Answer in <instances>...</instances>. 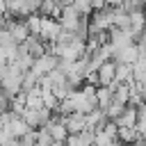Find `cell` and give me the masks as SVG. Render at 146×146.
<instances>
[{
  "label": "cell",
  "mask_w": 146,
  "mask_h": 146,
  "mask_svg": "<svg viewBox=\"0 0 146 146\" xmlns=\"http://www.w3.org/2000/svg\"><path fill=\"white\" fill-rule=\"evenodd\" d=\"M139 137H141V135H139L137 128H119V137H116V139H119L121 144H125V146H132Z\"/></svg>",
  "instance_id": "obj_9"
},
{
  "label": "cell",
  "mask_w": 146,
  "mask_h": 146,
  "mask_svg": "<svg viewBox=\"0 0 146 146\" xmlns=\"http://www.w3.org/2000/svg\"><path fill=\"white\" fill-rule=\"evenodd\" d=\"M137 121H139L137 107H130V105H128V107H125V112H123L114 123H116L119 128H135V125H137Z\"/></svg>",
  "instance_id": "obj_7"
},
{
  "label": "cell",
  "mask_w": 146,
  "mask_h": 146,
  "mask_svg": "<svg viewBox=\"0 0 146 146\" xmlns=\"http://www.w3.org/2000/svg\"><path fill=\"white\" fill-rule=\"evenodd\" d=\"M116 82H119V84H135L132 66H128V64H116Z\"/></svg>",
  "instance_id": "obj_8"
},
{
  "label": "cell",
  "mask_w": 146,
  "mask_h": 146,
  "mask_svg": "<svg viewBox=\"0 0 146 146\" xmlns=\"http://www.w3.org/2000/svg\"><path fill=\"white\" fill-rule=\"evenodd\" d=\"M73 5L82 16H91L94 14V0H73Z\"/></svg>",
  "instance_id": "obj_12"
},
{
  "label": "cell",
  "mask_w": 146,
  "mask_h": 146,
  "mask_svg": "<svg viewBox=\"0 0 146 146\" xmlns=\"http://www.w3.org/2000/svg\"><path fill=\"white\" fill-rule=\"evenodd\" d=\"M0 16H7V0H0Z\"/></svg>",
  "instance_id": "obj_16"
},
{
  "label": "cell",
  "mask_w": 146,
  "mask_h": 146,
  "mask_svg": "<svg viewBox=\"0 0 146 146\" xmlns=\"http://www.w3.org/2000/svg\"><path fill=\"white\" fill-rule=\"evenodd\" d=\"M9 46H18V43L11 39L9 30H7V27H2V30H0V48H9Z\"/></svg>",
  "instance_id": "obj_14"
},
{
  "label": "cell",
  "mask_w": 146,
  "mask_h": 146,
  "mask_svg": "<svg viewBox=\"0 0 146 146\" xmlns=\"http://www.w3.org/2000/svg\"><path fill=\"white\" fill-rule=\"evenodd\" d=\"M64 125L68 130V135H80L87 130V114H71V116H64Z\"/></svg>",
  "instance_id": "obj_4"
},
{
  "label": "cell",
  "mask_w": 146,
  "mask_h": 146,
  "mask_svg": "<svg viewBox=\"0 0 146 146\" xmlns=\"http://www.w3.org/2000/svg\"><path fill=\"white\" fill-rule=\"evenodd\" d=\"M5 130H7V132H9L11 137H14V139H21V137H25V135H27V132H30L32 128H30V125L25 123V119H23V116H14V119L9 121V125H7Z\"/></svg>",
  "instance_id": "obj_6"
},
{
  "label": "cell",
  "mask_w": 146,
  "mask_h": 146,
  "mask_svg": "<svg viewBox=\"0 0 146 146\" xmlns=\"http://www.w3.org/2000/svg\"><path fill=\"white\" fill-rule=\"evenodd\" d=\"M34 146H41V144H34Z\"/></svg>",
  "instance_id": "obj_17"
},
{
  "label": "cell",
  "mask_w": 146,
  "mask_h": 146,
  "mask_svg": "<svg viewBox=\"0 0 146 146\" xmlns=\"http://www.w3.org/2000/svg\"><path fill=\"white\" fill-rule=\"evenodd\" d=\"M36 144H41V146H52L55 141H52V137H50V132H48L46 128H39V130H36Z\"/></svg>",
  "instance_id": "obj_13"
},
{
  "label": "cell",
  "mask_w": 146,
  "mask_h": 146,
  "mask_svg": "<svg viewBox=\"0 0 146 146\" xmlns=\"http://www.w3.org/2000/svg\"><path fill=\"white\" fill-rule=\"evenodd\" d=\"M125 107H128V105H123V103H119V100H112V103H110V107H107V110H103V112L107 114V119H110V121H116V119L125 112Z\"/></svg>",
  "instance_id": "obj_10"
},
{
  "label": "cell",
  "mask_w": 146,
  "mask_h": 146,
  "mask_svg": "<svg viewBox=\"0 0 146 146\" xmlns=\"http://www.w3.org/2000/svg\"><path fill=\"white\" fill-rule=\"evenodd\" d=\"M5 27L9 30V34H11V39L21 46V43H25L27 41V36H30V30H27V23H25V18H11V16H7V23H5Z\"/></svg>",
  "instance_id": "obj_1"
},
{
  "label": "cell",
  "mask_w": 146,
  "mask_h": 146,
  "mask_svg": "<svg viewBox=\"0 0 146 146\" xmlns=\"http://www.w3.org/2000/svg\"><path fill=\"white\" fill-rule=\"evenodd\" d=\"M57 64H59V57L57 55H52V52H46V55H41V57H36L34 59V64H32V73H36L39 78H43V75H48V73H52L55 68H57Z\"/></svg>",
  "instance_id": "obj_2"
},
{
  "label": "cell",
  "mask_w": 146,
  "mask_h": 146,
  "mask_svg": "<svg viewBox=\"0 0 146 146\" xmlns=\"http://www.w3.org/2000/svg\"><path fill=\"white\" fill-rule=\"evenodd\" d=\"M25 23H27L30 34H36V36H39V32H41V23H43V16H41V14H30V16L25 18Z\"/></svg>",
  "instance_id": "obj_11"
},
{
  "label": "cell",
  "mask_w": 146,
  "mask_h": 146,
  "mask_svg": "<svg viewBox=\"0 0 146 146\" xmlns=\"http://www.w3.org/2000/svg\"><path fill=\"white\" fill-rule=\"evenodd\" d=\"M96 73H98L100 87H110V84L116 80V62H114V59H110V62L100 64V68H98Z\"/></svg>",
  "instance_id": "obj_5"
},
{
  "label": "cell",
  "mask_w": 146,
  "mask_h": 146,
  "mask_svg": "<svg viewBox=\"0 0 146 146\" xmlns=\"http://www.w3.org/2000/svg\"><path fill=\"white\" fill-rule=\"evenodd\" d=\"M123 2H125V0H105V5H107L110 9H116V7H123Z\"/></svg>",
  "instance_id": "obj_15"
},
{
  "label": "cell",
  "mask_w": 146,
  "mask_h": 146,
  "mask_svg": "<svg viewBox=\"0 0 146 146\" xmlns=\"http://www.w3.org/2000/svg\"><path fill=\"white\" fill-rule=\"evenodd\" d=\"M82 18H84V16H82V14L75 9V5H68V7H64V9H62L59 23H62V27H64V30H68V32H75Z\"/></svg>",
  "instance_id": "obj_3"
}]
</instances>
